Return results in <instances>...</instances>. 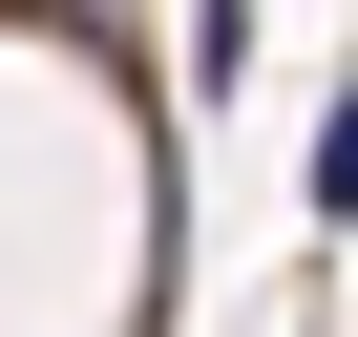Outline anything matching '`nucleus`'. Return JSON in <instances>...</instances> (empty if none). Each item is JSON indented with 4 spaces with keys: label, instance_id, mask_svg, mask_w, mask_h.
Wrapping results in <instances>:
<instances>
[{
    "label": "nucleus",
    "instance_id": "1",
    "mask_svg": "<svg viewBox=\"0 0 358 337\" xmlns=\"http://www.w3.org/2000/svg\"><path fill=\"white\" fill-rule=\"evenodd\" d=\"M190 85H211V106L253 85V0H190Z\"/></svg>",
    "mask_w": 358,
    "mask_h": 337
},
{
    "label": "nucleus",
    "instance_id": "2",
    "mask_svg": "<svg viewBox=\"0 0 358 337\" xmlns=\"http://www.w3.org/2000/svg\"><path fill=\"white\" fill-rule=\"evenodd\" d=\"M337 211H358V85L316 106V232H337Z\"/></svg>",
    "mask_w": 358,
    "mask_h": 337
}]
</instances>
